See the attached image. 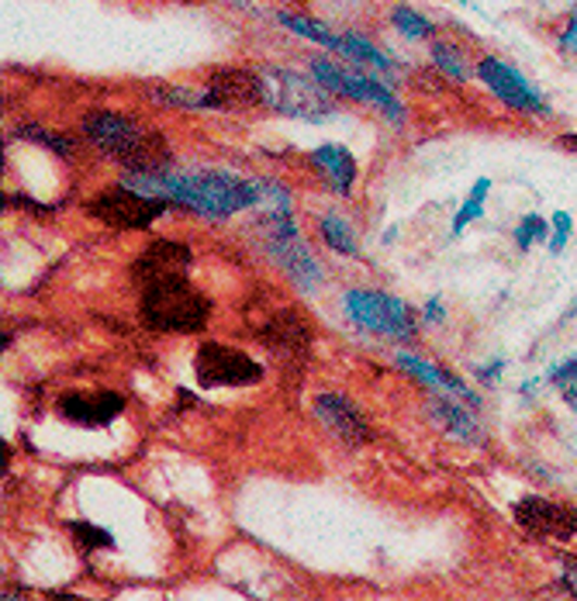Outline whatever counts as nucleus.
<instances>
[{"mask_svg":"<svg viewBox=\"0 0 577 601\" xmlns=\"http://www.w3.org/2000/svg\"><path fill=\"white\" fill-rule=\"evenodd\" d=\"M260 242L266 249V256H271L277 266H284L301 290H315L318 287L322 270L312 260V253H308V246L301 242L291 211H277V215H266L260 222Z\"/></svg>","mask_w":577,"mask_h":601,"instance_id":"39448f33","label":"nucleus"},{"mask_svg":"<svg viewBox=\"0 0 577 601\" xmlns=\"http://www.w3.org/2000/svg\"><path fill=\"white\" fill-rule=\"evenodd\" d=\"M426 318H429V322H436V325L442 322V304H439V298H432V301L426 304Z\"/></svg>","mask_w":577,"mask_h":601,"instance_id":"f704fd0d","label":"nucleus"},{"mask_svg":"<svg viewBox=\"0 0 577 601\" xmlns=\"http://www.w3.org/2000/svg\"><path fill=\"white\" fill-rule=\"evenodd\" d=\"M391 25L405 38H412V42H432V38H436V25L429 22V17L405 8V4H398L391 11Z\"/></svg>","mask_w":577,"mask_h":601,"instance_id":"4be33fe9","label":"nucleus"},{"mask_svg":"<svg viewBox=\"0 0 577 601\" xmlns=\"http://www.w3.org/2000/svg\"><path fill=\"white\" fill-rule=\"evenodd\" d=\"M66 529L80 550H111L114 547V536L101 526H90V522H70Z\"/></svg>","mask_w":577,"mask_h":601,"instance_id":"a878e982","label":"nucleus"},{"mask_svg":"<svg viewBox=\"0 0 577 601\" xmlns=\"http://www.w3.org/2000/svg\"><path fill=\"white\" fill-rule=\"evenodd\" d=\"M195 377L201 387H253L263 380V366L225 342H201L195 356Z\"/></svg>","mask_w":577,"mask_h":601,"instance_id":"6e6552de","label":"nucleus"},{"mask_svg":"<svg viewBox=\"0 0 577 601\" xmlns=\"http://www.w3.org/2000/svg\"><path fill=\"white\" fill-rule=\"evenodd\" d=\"M567 398H570V401H574V398H577V391H570V387H567Z\"/></svg>","mask_w":577,"mask_h":601,"instance_id":"e433bc0d","label":"nucleus"},{"mask_svg":"<svg viewBox=\"0 0 577 601\" xmlns=\"http://www.w3.org/2000/svg\"><path fill=\"white\" fill-rule=\"evenodd\" d=\"M429 52H432V66H436L442 76H450V80H456V84H467V80H471V66H467V60H464V52H460L453 42H442V38H432Z\"/></svg>","mask_w":577,"mask_h":601,"instance_id":"412c9836","label":"nucleus"},{"mask_svg":"<svg viewBox=\"0 0 577 601\" xmlns=\"http://www.w3.org/2000/svg\"><path fill=\"white\" fill-rule=\"evenodd\" d=\"M556 564H561L564 577H561V585H553V591H550V594H567V598H577V556H561V560H556Z\"/></svg>","mask_w":577,"mask_h":601,"instance_id":"c85d7f7f","label":"nucleus"},{"mask_svg":"<svg viewBox=\"0 0 577 601\" xmlns=\"http://www.w3.org/2000/svg\"><path fill=\"white\" fill-rule=\"evenodd\" d=\"M260 84H263V104L287 114V118H301V122H318L325 114H333V90L322 87L315 76H301L280 66H263L260 70Z\"/></svg>","mask_w":577,"mask_h":601,"instance_id":"20e7f679","label":"nucleus"},{"mask_svg":"<svg viewBox=\"0 0 577 601\" xmlns=\"http://www.w3.org/2000/svg\"><path fill=\"white\" fill-rule=\"evenodd\" d=\"M125 187L142 190L149 198H163L170 204H184L204 218H228L260 201V187L233 173H131L125 170Z\"/></svg>","mask_w":577,"mask_h":601,"instance_id":"f257e3e1","label":"nucleus"},{"mask_svg":"<svg viewBox=\"0 0 577 601\" xmlns=\"http://www.w3.org/2000/svg\"><path fill=\"white\" fill-rule=\"evenodd\" d=\"M339 55H346L350 63H356V66H374V73H380V76H391L394 73V66H391V60L384 55L371 38H363V35H342V42H339Z\"/></svg>","mask_w":577,"mask_h":601,"instance_id":"6ab92c4d","label":"nucleus"},{"mask_svg":"<svg viewBox=\"0 0 577 601\" xmlns=\"http://www.w3.org/2000/svg\"><path fill=\"white\" fill-rule=\"evenodd\" d=\"M312 160L329 173V184L336 193H342V198H350L353 193V184H356V160L350 156V149L342 146H318L312 152Z\"/></svg>","mask_w":577,"mask_h":601,"instance_id":"f3484780","label":"nucleus"},{"mask_svg":"<svg viewBox=\"0 0 577 601\" xmlns=\"http://www.w3.org/2000/svg\"><path fill=\"white\" fill-rule=\"evenodd\" d=\"M346 312L350 318L367 328V333H380L391 339H415V318L412 308L405 301H398L391 295H380V290H350L346 295Z\"/></svg>","mask_w":577,"mask_h":601,"instance_id":"0eeeda50","label":"nucleus"},{"mask_svg":"<svg viewBox=\"0 0 577 601\" xmlns=\"http://www.w3.org/2000/svg\"><path fill=\"white\" fill-rule=\"evenodd\" d=\"M260 339L280 356H304L312 349V325L298 308H277L260 325Z\"/></svg>","mask_w":577,"mask_h":601,"instance_id":"2eb2a0df","label":"nucleus"},{"mask_svg":"<svg viewBox=\"0 0 577 601\" xmlns=\"http://www.w3.org/2000/svg\"><path fill=\"white\" fill-rule=\"evenodd\" d=\"M208 108L211 111H246L263 104V84L260 70L246 66H222L208 76Z\"/></svg>","mask_w":577,"mask_h":601,"instance_id":"f8f14e48","label":"nucleus"},{"mask_svg":"<svg viewBox=\"0 0 577 601\" xmlns=\"http://www.w3.org/2000/svg\"><path fill=\"white\" fill-rule=\"evenodd\" d=\"M398 366H401V371L415 374L418 380H426L429 387H442V366L422 363V360H415V356H398Z\"/></svg>","mask_w":577,"mask_h":601,"instance_id":"cd10ccee","label":"nucleus"},{"mask_svg":"<svg viewBox=\"0 0 577 601\" xmlns=\"http://www.w3.org/2000/svg\"><path fill=\"white\" fill-rule=\"evenodd\" d=\"M460 401V398H456ZM456 401H447V398H436L432 401V418H439L442 425H447V433L450 436H456L460 442H474V446H480V442H485V433H480V425L464 412V409H460V404Z\"/></svg>","mask_w":577,"mask_h":601,"instance_id":"a211bd4d","label":"nucleus"},{"mask_svg":"<svg viewBox=\"0 0 577 601\" xmlns=\"http://www.w3.org/2000/svg\"><path fill=\"white\" fill-rule=\"evenodd\" d=\"M149 101L152 104H163V108H208V90L156 84V87H149Z\"/></svg>","mask_w":577,"mask_h":601,"instance_id":"b1692460","label":"nucleus"},{"mask_svg":"<svg viewBox=\"0 0 577 601\" xmlns=\"http://www.w3.org/2000/svg\"><path fill=\"white\" fill-rule=\"evenodd\" d=\"M480 201H485V198H474V193H471V198L464 201V208H460L456 211V218H453V236H460V231H464L471 222H477L480 215H485V204H480Z\"/></svg>","mask_w":577,"mask_h":601,"instance_id":"c756f323","label":"nucleus"},{"mask_svg":"<svg viewBox=\"0 0 577 601\" xmlns=\"http://www.w3.org/2000/svg\"><path fill=\"white\" fill-rule=\"evenodd\" d=\"M498 371H502V363L480 366V371H477V377H480V380H488V384H494V380H498Z\"/></svg>","mask_w":577,"mask_h":601,"instance_id":"72a5a7b5","label":"nucleus"},{"mask_svg":"<svg viewBox=\"0 0 577 601\" xmlns=\"http://www.w3.org/2000/svg\"><path fill=\"white\" fill-rule=\"evenodd\" d=\"M190 260H195V256H190V249L184 242L152 239L142 253L136 256V266H131V280H136L139 287H149V284L187 277Z\"/></svg>","mask_w":577,"mask_h":601,"instance_id":"ddd939ff","label":"nucleus"},{"mask_svg":"<svg viewBox=\"0 0 577 601\" xmlns=\"http://www.w3.org/2000/svg\"><path fill=\"white\" fill-rule=\"evenodd\" d=\"M315 418L346 446H363L374 439V425L346 395H318L312 404Z\"/></svg>","mask_w":577,"mask_h":601,"instance_id":"4468645a","label":"nucleus"},{"mask_svg":"<svg viewBox=\"0 0 577 601\" xmlns=\"http://www.w3.org/2000/svg\"><path fill=\"white\" fill-rule=\"evenodd\" d=\"M550 380L561 384V387H570V384L577 380V360H567V363H561V366H553Z\"/></svg>","mask_w":577,"mask_h":601,"instance_id":"2f4dec72","label":"nucleus"},{"mask_svg":"<svg viewBox=\"0 0 577 601\" xmlns=\"http://www.w3.org/2000/svg\"><path fill=\"white\" fill-rule=\"evenodd\" d=\"M139 318L152 333H201L211 318V301L201 295L198 287H190L187 277L163 280L142 287L139 298Z\"/></svg>","mask_w":577,"mask_h":601,"instance_id":"7ed1b4c3","label":"nucleus"},{"mask_svg":"<svg viewBox=\"0 0 577 601\" xmlns=\"http://www.w3.org/2000/svg\"><path fill=\"white\" fill-rule=\"evenodd\" d=\"M477 76L480 84H485L498 101L515 108V111H526V114H547L550 108L543 104V97L532 90V84L526 80L523 73L515 66L494 60V55H485V60L477 63Z\"/></svg>","mask_w":577,"mask_h":601,"instance_id":"9b49d317","label":"nucleus"},{"mask_svg":"<svg viewBox=\"0 0 577 601\" xmlns=\"http://www.w3.org/2000/svg\"><path fill=\"white\" fill-rule=\"evenodd\" d=\"M318 231H322V239H325V246L329 249H336L339 256H360V246H356V236H353V228L346 225L342 218H336V215H325L322 222H318Z\"/></svg>","mask_w":577,"mask_h":601,"instance_id":"5701e85b","label":"nucleus"},{"mask_svg":"<svg viewBox=\"0 0 577 601\" xmlns=\"http://www.w3.org/2000/svg\"><path fill=\"white\" fill-rule=\"evenodd\" d=\"M308 66H312L315 80H318L322 87H329L333 93L350 97V101H363V104H377L394 125L405 122V108H401L398 97H394L388 87H384V84H377L374 76H360V73L346 70V66H339V63H333V60H312Z\"/></svg>","mask_w":577,"mask_h":601,"instance_id":"1a4fd4ad","label":"nucleus"},{"mask_svg":"<svg viewBox=\"0 0 577 601\" xmlns=\"http://www.w3.org/2000/svg\"><path fill=\"white\" fill-rule=\"evenodd\" d=\"M17 139H28V142H35V146H46V149H52L55 156H63V160H70L73 156V139L70 135H60V132H49V128H38V125H22L14 132Z\"/></svg>","mask_w":577,"mask_h":601,"instance_id":"393cba45","label":"nucleus"},{"mask_svg":"<svg viewBox=\"0 0 577 601\" xmlns=\"http://www.w3.org/2000/svg\"><path fill=\"white\" fill-rule=\"evenodd\" d=\"M574 315H577V304H574V308H570V315H567V318H574Z\"/></svg>","mask_w":577,"mask_h":601,"instance_id":"4c0bfd02","label":"nucleus"},{"mask_svg":"<svg viewBox=\"0 0 577 601\" xmlns=\"http://www.w3.org/2000/svg\"><path fill=\"white\" fill-rule=\"evenodd\" d=\"M561 49L577 52V17H570V22H567V28H564V35H561Z\"/></svg>","mask_w":577,"mask_h":601,"instance_id":"473e14b6","label":"nucleus"},{"mask_svg":"<svg viewBox=\"0 0 577 601\" xmlns=\"http://www.w3.org/2000/svg\"><path fill=\"white\" fill-rule=\"evenodd\" d=\"M561 146L570 149V152H577V135H561Z\"/></svg>","mask_w":577,"mask_h":601,"instance_id":"c9c22d12","label":"nucleus"},{"mask_svg":"<svg viewBox=\"0 0 577 601\" xmlns=\"http://www.w3.org/2000/svg\"><path fill=\"white\" fill-rule=\"evenodd\" d=\"M170 201L163 198H149L142 190H131V187H114V190H104L98 198L87 201V215H93L101 225L108 228H118V231H139V228H149L156 222L163 211H166Z\"/></svg>","mask_w":577,"mask_h":601,"instance_id":"423d86ee","label":"nucleus"},{"mask_svg":"<svg viewBox=\"0 0 577 601\" xmlns=\"http://www.w3.org/2000/svg\"><path fill=\"white\" fill-rule=\"evenodd\" d=\"M125 412V398L114 391L98 395H63L60 398V415L84 429H101V425L114 422Z\"/></svg>","mask_w":577,"mask_h":601,"instance_id":"dca6fc26","label":"nucleus"},{"mask_svg":"<svg viewBox=\"0 0 577 601\" xmlns=\"http://www.w3.org/2000/svg\"><path fill=\"white\" fill-rule=\"evenodd\" d=\"M512 515L518 522V529L532 539H556L570 542L577 536V509L561 505V501H547L540 494L518 498L512 505Z\"/></svg>","mask_w":577,"mask_h":601,"instance_id":"9d476101","label":"nucleus"},{"mask_svg":"<svg viewBox=\"0 0 577 601\" xmlns=\"http://www.w3.org/2000/svg\"><path fill=\"white\" fill-rule=\"evenodd\" d=\"M277 22L287 28V32H294L301 38H308V42H315L322 49H329V52H339V42H342V35H336L329 25H322L315 22V17H304V14H291V11H277Z\"/></svg>","mask_w":577,"mask_h":601,"instance_id":"aec40b11","label":"nucleus"},{"mask_svg":"<svg viewBox=\"0 0 577 601\" xmlns=\"http://www.w3.org/2000/svg\"><path fill=\"white\" fill-rule=\"evenodd\" d=\"M84 135L108 160L122 163L131 173H160L173 163V149L163 139V132L146 128L128 114L93 111L84 118Z\"/></svg>","mask_w":577,"mask_h":601,"instance_id":"f03ea898","label":"nucleus"},{"mask_svg":"<svg viewBox=\"0 0 577 601\" xmlns=\"http://www.w3.org/2000/svg\"><path fill=\"white\" fill-rule=\"evenodd\" d=\"M536 239H540V242L547 239V222L540 215H526L523 222H518V228H515V246L523 249V253H529Z\"/></svg>","mask_w":577,"mask_h":601,"instance_id":"bb28decb","label":"nucleus"},{"mask_svg":"<svg viewBox=\"0 0 577 601\" xmlns=\"http://www.w3.org/2000/svg\"><path fill=\"white\" fill-rule=\"evenodd\" d=\"M553 228H556V236H553V242H550V253H561L564 242L570 239V228H574L570 215H564V211H556V215H553Z\"/></svg>","mask_w":577,"mask_h":601,"instance_id":"7c9ffc66","label":"nucleus"}]
</instances>
